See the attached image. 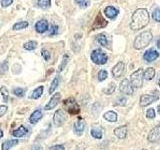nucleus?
Listing matches in <instances>:
<instances>
[{
    "label": "nucleus",
    "instance_id": "47",
    "mask_svg": "<svg viewBox=\"0 0 160 150\" xmlns=\"http://www.w3.org/2000/svg\"><path fill=\"white\" fill-rule=\"evenodd\" d=\"M157 109H158V113L160 114V105H158V107H157Z\"/></svg>",
    "mask_w": 160,
    "mask_h": 150
},
{
    "label": "nucleus",
    "instance_id": "43",
    "mask_svg": "<svg viewBox=\"0 0 160 150\" xmlns=\"http://www.w3.org/2000/svg\"><path fill=\"white\" fill-rule=\"evenodd\" d=\"M57 32H58V26L57 25H52L51 31H50L49 35H55V34H57Z\"/></svg>",
    "mask_w": 160,
    "mask_h": 150
},
{
    "label": "nucleus",
    "instance_id": "39",
    "mask_svg": "<svg viewBox=\"0 0 160 150\" xmlns=\"http://www.w3.org/2000/svg\"><path fill=\"white\" fill-rule=\"evenodd\" d=\"M127 100L125 97H119L117 100H116V103H115V105H119V106H124L125 104H126Z\"/></svg>",
    "mask_w": 160,
    "mask_h": 150
},
{
    "label": "nucleus",
    "instance_id": "3",
    "mask_svg": "<svg viewBox=\"0 0 160 150\" xmlns=\"http://www.w3.org/2000/svg\"><path fill=\"white\" fill-rule=\"evenodd\" d=\"M63 107L65 110H67L68 113L72 114V115L78 114L80 112L79 105L73 97H69L67 99H65L63 101Z\"/></svg>",
    "mask_w": 160,
    "mask_h": 150
},
{
    "label": "nucleus",
    "instance_id": "7",
    "mask_svg": "<svg viewBox=\"0 0 160 150\" xmlns=\"http://www.w3.org/2000/svg\"><path fill=\"white\" fill-rule=\"evenodd\" d=\"M159 95L157 94H144L140 97V106L145 107L148 106L149 104H151L152 102H155L156 100H158Z\"/></svg>",
    "mask_w": 160,
    "mask_h": 150
},
{
    "label": "nucleus",
    "instance_id": "17",
    "mask_svg": "<svg viewBox=\"0 0 160 150\" xmlns=\"http://www.w3.org/2000/svg\"><path fill=\"white\" fill-rule=\"evenodd\" d=\"M43 116V114H42V111L40 109H37V110H35V111L30 115V117H29V122L31 123V124H36L38 121H40V119L42 118Z\"/></svg>",
    "mask_w": 160,
    "mask_h": 150
},
{
    "label": "nucleus",
    "instance_id": "28",
    "mask_svg": "<svg viewBox=\"0 0 160 150\" xmlns=\"http://www.w3.org/2000/svg\"><path fill=\"white\" fill-rule=\"evenodd\" d=\"M28 27V22L27 21H20V22H16L14 25L12 29L13 30H21L24 28H27Z\"/></svg>",
    "mask_w": 160,
    "mask_h": 150
},
{
    "label": "nucleus",
    "instance_id": "19",
    "mask_svg": "<svg viewBox=\"0 0 160 150\" xmlns=\"http://www.w3.org/2000/svg\"><path fill=\"white\" fill-rule=\"evenodd\" d=\"M91 135H92V137L94 138H96V139H101L102 136H103V130L102 128L98 126V125H95V126H93L91 128Z\"/></svg>",
    "mask_w": 160,
    "mask_h": 150
},
{
    "label": "nucleus",
    "instance_id": "11",
    "mask_svg": "<svg viewBox=\"0 0 160 150\" xmlns=\"http://www.w3.org/2000/svg\"><path fill=\"white\" fill-rule=\"evenodd\" d=\"M84 129H85V121L81 117H79L77 121L73 125V131L76 135H79L80 136V135H82Z\"/></svg>",
    "mask_w": 160,
    "mask_h": 150
},
{
    "label": "nucleus",
    "instance_id": "15",
    "mask_svg": "<svg viewBox=\"0 0 160 150\" xmlns=\"http://www.w3.org/2000/svg\"><path fill=\"white\" fill-rule=\"evenodd\" d=\"M48 27H49V24L46 20H39V21L35 24V30L38 32V33H44L46 32L48 30Z\"/></svg>",
    "mask_w": 160,
    "mask_h": 150
},
{
    "label": "nucleus",
    "instance_id": "9",
    "mask_svg": "<svg viewBox=\"0 0 160 150\" xmlns=\"http://www.w3.org/2000/svg\"><path fill=\"white\" fill-rule=\"evenodd\" d=\"M148 141L149 142H157L158 140H160V125H157L154 128L150 130V132L148 134Z\"/></svg>",
    "mask_w": 160,
    "mask_h": 150
},
{
    "label": "nucleus",
    "instance_id": "34",
    "mask_svg": "<svg viewBox=\"0 0 160 150\" xmlns=\"http://www.w3.org/2000/svg\"><path fill=\"white\" fill-rule=\"evenodd\" d=\"M108 76V73L106 70H100L98 72V80L99 81H104L105 79L107 78Z\"/></svg>",
    "mask_w": 160,
    "mask_h": 150
},
{
    "label": "nucleus",
    "instance_id": "29",
    "mask_svg": "<svg viewBox=\"0 0 160 150\" xmlns=\"http://www.w3.org/2000/svg\"><path fill=\"white\" fill-rule=\"evenodd\" d=\"M37 4L40 8H48L51 5V0H38Z\"/></svg>",
    "mask_w": 160,
    "mask_h": 150
},
{
    "label": "nucleus",
    "instance_id": "25",
    "mask_svg": "<svg viewBox=\"0 0 160 150\" xmlns=\"http://www.w3.org/2000/svg\"><path fill=\"white\" fill-rule=\"evenodd\" d=\"M36 47H37V42L36 41H33V40H30V41H28V42L23 44V48L25 50H29V51H31V50H34Z\"/></svg>",
    "mask_w": 160,
    "mask_h": 150
},
{
    "label": "nucleus",
    "instance_id": "1",
    "mask_svg": "<svg viewBox=\"0 0 160 150\" xmlns=\"http://www.w3.org/2000/svg\"><path fill=\"white\" fill-rule=\"evenodd\" d=\"M149 23V13L147 9L138 8L132 14L130 28L134 31L143 29Z\"/></svg>",
    "mask_w": 160,
    "mask_h": 150
},
{
    "label": "nucleus",
    "instance_id": "16",
    "mask_svg": "<svg viewBox=\"0 0 160 150\" xmlns=\"http://www.w3.org/2000/svg\"><path fill=\"white\" fill-rule=\"evenodd\" d=\"M119 11L117 8H115L114 6H107L104 9V14L106 15V17L109 19H114L117 17Z\"/></svg>",
    "mask_w": 160,
    "mask_h": 150
},
{
    "label": "nucleus",
    "instance_id": "6",
    "mask_svg": "<svg viewBox=\"0 0 160 150\" xmlns=\"http://www.w3.org/2000/svg\"><path fill=\"white\" fill-rule=\"evenodd\" d=\"M66 118H67L66 112H65L63 109H58L54 113L53 123H54L55 126L60 127V126H62V125L64 124L65 121H66Z\"/></svg>",
    "mask_w": 160,
    "mask_h": 150
},
{
    "label": "nucleus",
    "instance_id": "36",
    "mask_svg": "<svg viewBox=\"0 0 160 150\" xmlns=\"http://www.w3.org/2000/svg\"><path fill=\"white\" fill-rule=\"evenodd\" d=\"M7 69H8V63L7 61H4L0 64V73L1 74H4L7 72Z\"/></svg>",
    "mask_w": 160,
    "mask_h": 150
},
{
    "label": "nucleus",
    "instance_id": "48",
    "mask_svg": "<svg viewBox=\"0 0 160 150\" xmlns=\"http://www.w3.org/2000/svg\"><path fill=\"white\" fill-rule=\"evenodd\" d=\"M158 84H159V86H160V78H159V81H158Z\"/></svg>",
    "mask_w": 160,
    "mask_h": 150
},
{
    "label": "nucleus",
    "instance_id": "18",
    "mask_svg": "<svg viewBox=\"0 0 160 150\" xmlns=\"http://www.w3.org/2000/svg\"><path fill=\"white\" fill-rule=\"evenodd\" d=\"M27 133H28V129L25 126H23V125L19 126L17 129H15L12 131V135L14 137H23Z\"/></svg>",
    "mask_w": 160,
    "mask_h": 150
},
{
    "label": "nucleus",
    "instance_id": "21",
    "mask_svg": "<svg viewBox=\"0 0 160 150\" xmlns=\"http://www.w3.org/2000/svg\"><path fill=\"white\" fill-rule=\"evenodd\" d=\"M103 117H104L105 120H107V121H109V122L117 121V114L115 113L114 111H107V112H105L104 115H103Z\"/></svg>",
    "mask_w": 160,
    "mask_h": 150
},
{
    "label": "nucleus",
    "instance_id": "33",
    "mask_svg": "<svg viewBox=\"0 0 160 150\" xmlns=\"http://www.w3.org/2000/svg\"><path fill=\"white\" fill-rule=\"evenodd\" d=\"M74 1L76 2L81 8H86L89 6V4H90L89 0H74Z\"/></svg>",
    "mask_w": 160,
    "mask_h": 150
},
{
    "label": "nucleus",
    "instance_id": "31",
    "mask_svg": "<svg viewBox=\"0 0 160 150\" xmlns=\"http://www.w3.org/2000/svg\"><path fill=\"white\" fill-rule=\"evenodd\" d=\"M115 88H116V86H115V84L114 83H110L108 85V87L107 88H105L103 89V92L105 94H107V95H110V94H112L114 91H115Z\"/></svg>",
    "mask_w": 160,
    "mask_h": 150
},
{
    "label": "nucleus",
    "instance_id": "40",
    "mask_svg": "<svg viewBox=\"0 0 160 150\" xmlns=\"http://www.w3.org/2000/svg\"><path fill=\"white\" fill-rule=\"evenodd\" d=\"M49 150H65L64 145L62 144H57V145H53L49 148Z\"/></svg>",
    "mask_w": 160,
    "mask_h": 150
},
{
    "label": "nucleus",
    "instance_id": "32",
    "mask_svg": "<svg viewBox=\"0 0 160 150\" xmlns=\"http://www.w3.org/2000/svg\"><path fill=\"white\" fill-rule=\"evenodd\" d=\"M13 93L16 95L18 97H23L24 96V93H25V89L24 88H20V87H17V88H14L13 90Z\"/></svg>",
    "mask_w": 160,
    "mask_h": 150
},
{
    "label": "nucleus",
    "instance_id": "12",
    "mask_svg": "<svg viewBox=\"0 0 160 150\" xmlns=\"http://www.w3.org/2000/svg\"><path fill=\"white\" fill-rule=\"evenodd\" d=\"M124 70H125V64L123 62H118L112 68V75L115 78H119L123 75Z\"/></svg>",
    "mask_w": 160,
    "mask_h": 150
},
{
    "label": "nucleus",
    "instance_id": "8",
    "mask_svg": "<svg viewBox=\"0 0 160 150\" xmlns=\"http://www.w3.org/2000/svg\"><path fill=\"white\" fill-rule=\"evenodd\" d=\"M119 90H120V92H122L123 94H126V95H132L134 92L133 86L128 79H123L122 81L120 82Z\"/></svg>",
    "mask_w": 160,
    "mask_h": 150
},
{
    "label": "nucleus",
    "instance_id": "10",
    "mask_svg": "<svg viewBox=\"0 0 160 150\" xmlns=\"http://www.w3.org/2000/svg\"><path fill=\"white\" fill-rule=\"evenodd\" d=\"M60 100H61V94L58 92L53 94V96L49 100V102L45 105V110H52L54 107L57 106V104L60 102Z\"/></svg>",
    "mask_w": 160,
    "mask_h": 150
},
{
    "label": "nucleus",
    "instance_id": "44",
    "mask_svg": "<svg viewBox=\"0 0 160 150\" xmlns=\"http://www.w3.org/2000/svg\"><path fill=\"white\" fill-rule=\"evenodd\" d=\"M31 150H42V147L37 144V145H34V146L31 148Z\"/></svg>",
    "mask_w": 160,
    "mask_h": 150
},
{
    "label": "nucleus",
    "instance_id": "23",
    "mask_svg": "<svg viewBox=\"0 0 160 150\" xmlns=\"http://www.w3.org/2000/svg\"><path fill=\"white\" fill-rule=\"evenodd\" d=\"M18 140L14 139V140H7V141H5L2 143V150H9L10 148H12L13 146L18 144Z\"/></svg>",
    "mask_w": 160,
    "mask_h": 150
},
{
    "label": "nucleus",
    "instance_id": "41",
    "mask_svg": "<svg viewBox=\"0 0 160 150\" xmlns=\"http://www.w3.org/2000/svg\"><path fill=\"white\" fill-rule=\"evenodd\" d=\"M14 0H1V5H2V7H8L10 6L12 3H13Z\"/></svg>",
    "mask_w": 160,
    "mask_h": 150
},
{
    "label": "nucleus",
    "instance_id": "20",
    "mask_svg": "<svg viewBox=\"0 0 160 150\" xmlns=\"http://www.w3.org/2000/svg\"><path fill=\"white\" fill-rule=\"evenodd\" d=\"M96 39H97L98 43H99L100 45H101V46L107 47V48L109 47V42H108V38L106 37V35H105V34L101 33V34L97 35Z\"/></svg>",
    "mask_w": 160,
    "mask_h": 150
},
{
    "label": "nucleus",
    "instance_id": "42",
    "mask_svg": "<svg viewBox=\"0 0 160 150\" xmlns=\"http://www.w3.org/2000/svg\"><path fill=\"white\" fill-rule=\"evenodd\" d=\"M7 106L6 105H0V117H2L3 115L7 112Z\"/></svg>",
    "mask_w": 160,
    "mask_h": 150
},
{
    "label": "nucleus",
    "instance_id": "45",
    "mask_svg": "<svg viewBox=\"0 0 160 150\" xmlns=\"http://www.w3.org/2000/svg\"><path fill=\"white\" fill-rule=\"evenodd\" d=\"M2 137H3V131L0 129V138H2Z\"/></svg>",
    "mask_w": 160,
    "mask_h": 150
},
{
    "label": "nucleus",
    "instance_id": "24",
    "mask_svg": "<svg viewBox=\"0 0 160 150\" xmlns=\"http://www.w3.org/2000/svg\"><path fill=\"white\" fill-rule=\"evenodd\" d=\"M43 90H44V87L42 86V85H40V86H38V87L32 92V94H31V98H32V99H38V98H40V97L42 96V94H43Z\"/></svg>",
    "mask_w": 160,
    "mask_h": 150
},
{
    "label": "nucleus",
    "instance_id": "14",
    "mask_svg": "<svg viewBox=\"0 0 160 150\" xmlns=\"http://www.w3.org/2000/svg\"><path fill=\"white\" fill-rule=\"evenodd\" d=\"M127 131H128L127 125H122V126H119L114 129V134L119 139H124L127 136Z\"/></svg>",
    "mask_w": 160,
    "mask_h": 150
},
{
    "label": "nucleus",
    "instance_id": "37",
    "mask_svg": "<svg viewBox=\"0 0 160 150\" xmlns=\"http://www.w3.org/2000/svg\"><path fill=\"white\" fill-rule=\"evenodd\" d=\"M41 54H42V57L46 60V61H48V60L51 58V54H50V52L46 49H42L41 50Z\"/></svg>",
    "mask_w": 160,
    "mask_h": 150
},
{
    "label": "nucleus",
    "instance_id": "5",
    "mask_svg": "<svg viewBox=\"0 0 160 150\" xmlns=\"http://www.w3.org/2000/svg\"><path fill=\"white\" fill-rule=\"evenodd\" d=\"M130 83L133 87L140 88L143 85V69L139 68L130 76Z\"/></svg>",
    "mask_w": 160,
    "mask_h": 150
},
{
    "label": "nucleus",
    "instance_id": "38",
    "mask_svg": "<svg viewBox=\"0 0 160 150\" xmlns=\"http://www.w3.org/2000/svg\"><path fill=\"white\" fill-rule=\"evenodd\" d=\"M155 115H156V113H155V110L153 108H149L147 110V112H146V117L147 118L153 119V118H155Z\"/></svg>",
    "mask_w": 160,
    "mask_h": 150
},
{
    "label": "nucleus",
    "instance_id": "35",
    "mask_svg": "<svg viewBox=\"0 0 160 150\" xmlns=\"http://www.w3.org/2000/svg\"><path fill=\"white\" fill-rule=\"evenodd\" d=\"M152 18L155 20V21L160 22V8H156L152 12Z\"/></svg>",
    "mask_w": 160,
    "mask_h": 150
},
{
    "label": "nucleus",
    "instance_id": "22",
    "mask_svg": "<svg viewBox=\"0 0 160 150\" xmlns=\"http://www.w3.org/2000/svg\"><path fill=\"white\" fill-rule=\"evenodd\" d=\"M155 76V69L152 67H148L145 71H143V78L146 80H151Z\"/></svg>",
    "mask_w": 160,
    "mask_h": 150
},
{
    "label": "nucleus",
    "instance_id": "26",
    "mask_svg": "<svg viewBox=\"0 0 160 150\" xmlns=\"http://www.w3.org/2000/svg\"><path fill=\"white\" fill-rule=\"evenodd\" d=\"M59 83H60V77L59 76H56V77L53 79V81L51 83V86H50V88H49V93L50 94H52L55 91V90H56V88L58 87Z\"/></svg>",
    "mask_w": 160,
    "mask_h": 150
},
{
    "label": "nucleus",
    "instance_id": "4",
    "mask_svg": "<svg viewBox=\"0 0 160 150\" xmlns=\"http://www.w3.org/2000/svg\"><path fill=\"white\" fill-rule=\"evenodd\" d=\"M91 60L93 61V63L97 65H103L105 63H107L108 56L101 49H95L91 53Z\"/></svg>",
    "mask_w": 160,
    "mask_h": 150
},
{
    "label": "nucleus",
    "instance_id": "13",
    "mask_svg": "<svg viewBox=\"0 0 160 150\" xmlns=\"http://www.w3.org/2000/svg\"><path fill=\"white\" fill-rule=\"evenodd\" d=\"M158 57H159V53L154 49L147 50V51L145 52L144 55H143L144 60H145V61H147V62H152V61H154V60H156Z\"/></svg>",
    "mask_w": 160,
    "mask_h": 150
},
{
    "label": "nucleus",
    "instance_id": "2",
    "mask_svg": "<svg viewBox=\"0 0 160 150\" xmlns=\"http://www.w3.org/2000/svg\"><path fill=\"white\" fill-rule=\"evenodd\" d=\"M153 39V35L150 31H144L141 32L138 36L135 38L133 46L135 49H143L144 47H146L149 45V43L152 41Z\"/></svg>",
    "mask_w": 160,
    "mask_h": 150
},
{
    "label": "nucleus",
    "instance_id": "46",
    "mask_svg": "<svg viewBox=\"0 0 160 150\" xmlns=\"http://www.w3.org/2000/svg\"><path fill=\"white\" fill-rule=\"evenodd\" d=\"M157 47L160 49V39H158V41H157Z\"/></svg>",
    "mask_w": 160,
    "mask_h": 150
},
{
    "label": "nucleus",
    "instance_id": "27",
    "mask_svg": "<svg viewBox=\"0 0 160 150\" xmlns=\"http://www.w3.org/2000/svg\"><path fill=\"white\" fill-rule=\"evenodd\" d=\"M68 61H69V55H68L67 53H65V54L63 55L62 62H61V64L59 65V67H58V70H57V71H58V72H61L62 70L65 68V66L67 65Z\"/></svg>",
    "mask_w": 160,
    "mask_h": 150
},
{
    "label": "nucleus",
    "instance_id": "30",
    "mask_svg": "<svg viewBox=\"0 0 160 150\" xmlns=\"http://www.w3.org/2000/svg\"><path fill=\"white\" fill-rule=\"evenodd\" d=\"M0 92L2 94V97H3V101L4 102H7L8 100V96H9V92H8V89L5 87V86H1L0 87Z\"/></svg>",
    "mask_w": 160,
    "mask_h": 150
}]
</instances>
